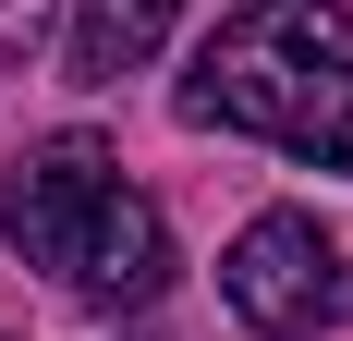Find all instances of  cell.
<instances>
[{"mask_svg":"<svg viewBox=\"0 0 353 341\" xmlns=\"http://www.w3.org/2000/svg\"><path fill=\"white\" fill-rule=\"evenodd\" d=\"M183 122L268 135L305 170H353V12L341 0H244L183 73Z\"/></svg>","mask_w":353,"mask_h":341,"instance_id":"6da1fadb","label":"cell"},{"mask_svg":"<svg viewBox=\"0 0 353 341\" xmlns=\"http://www.w3.org/2000/svg\"><path fill=\"white\" fill-rule=\"evenodd\" d=\"M0 232L25 269H49L73 305H159L171 293V220L146 183H122L98 135H37L0 159Z\"/></svg>","mask_w":353,"mask_h":341,"instance_id":"7a4b0ae2","label":"cell"},{"mask_svg":"<svg viewBox=\"0 0 353 341\" xmlns=\"http://www.w3.org/2000/svg\"><path fill=\"white\" fill-rule=\"evenodd\" d=\"M219 305L244 317V329H268V341H317V329L353 317V256L305 220V207H268V220H244L232 256H219Z\"/></svg>","mask_w":353,"mask_h":341,"instance_id":"3957f363","label":"cell"},{"mask_svg":"<svg viewBox=\"0 0 353 341\" xmlns=\"http://www.w3.org/2000/svg\"><path fill=\"white\" fill-rule=\"evenodd\" d=\"M183 25V0H73V37H61V73L73 86H122V73L159 61V37Z\"/></svg>","mask_w":353,"mask_h":341,"instance_id":"277c9868","label":"cell"},{"mask_svg":"<svg viewBox=\"0 0 353 341\" xmlns=\"http://www.w3.org/2000/svg\"><path fill=\"white\" fill-rule=\"evenodd\" d=\"M49 25H61V0H0V61H25Z\"/></svg>","mask_w":353,"mask_h":341,"instance_id":"5b68a950","label":"cell"}]
</instances>
